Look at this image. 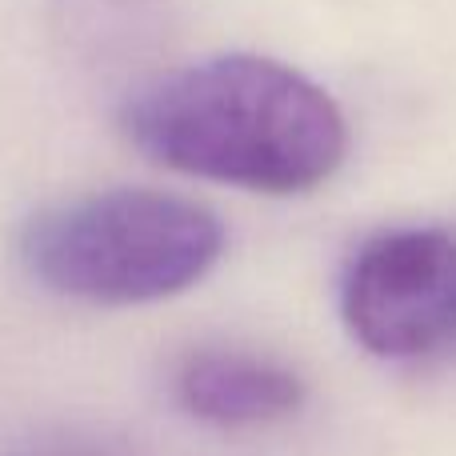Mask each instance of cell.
Here are the masks:
<instances>
[{
  "instance_id": "cell-1",
  "label": "cell",
  "mask_w": 456,
  "mask_h": 456,
  "mask_svg": "<svg viewBox=\"0 0 456 456\" xmlns=\"http://www.w3.org/2000/svg\"><path fill=\"white\" fill-rule=\"evenodd\" d=\"M125 128L149 160L248 192L292 197L348 157L340 104L268 56H213L168 72L128 101Z\"/></svg>"
},
{
  "instance_id": "cell-3",
  "label": "cell",
  "mask_w": 456,
  "mask_h": 456,
  "mask_svg": "<svg viewBox=\"0 0 456 456\" xmlns=\"http://www.w3.org/2000/svg\"><path fill=\"white\" fill-rule=\"evenodd\" d=\"M345 324L369 353L409 361L456 337V240L393 228L361 244L340 289Z\"/></svg>"
},
{
  "instance_id": "cell-4",
  "label": "cell",
  "mask_w": 456,
  "mask_h": 456,
  "mask_svg": "<svg viewBox=\"0 0 456 456\" xmlns=\"http://www.w3.org/2000/svg\"><path fill=\"white\" fill-rule=\"evenodd\" d=\"M176 401L216 428H265L305 404V380L281 361L240 348H205L176 372Z\"/></svg>"
},
{
  "instance_id": "cell-2",
  "label": "cell",
  "mask_w": 456,
  "mask_h": 456,
  "mask_svg": "<svg viewBox=\"0 0 456 456\" xmlns=\"http://www.w3.org/2000/svg\"><path fill=\"white\" fill-rule=\"evenodd\" d=\"M20 252L61 297L149 305L205 281L224 252V224L176 192L112 189L40 213Z\"/></svg>"
}]
</instances>
